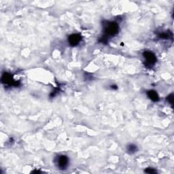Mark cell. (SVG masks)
I'll list each match as a JSON object with an SVG mask.
<instances>
[{"label":"cell","mask_w":174,"mask_h":174,"mask_svg":"<svg viewBox=\"0 0 174 174\" xmlns=\"http://www.w3.org/2000/svg\"><path fill=\"white\" fill-rule=\"evenodd\" d=\"M104 29L107 35L108 36H114L116 35L119 30V25L115 22H108L105 26H104Z\"/></svg>","instance_id":"6da1fadb"},{"label":"cell","mask_w":174,"mask_h":174,"mask_svg":"<svg viewBox=\"0 0 174 174\" xmlns=\"http://www.w3.org/2000/svg\"><path fill=\"white\" fill-rule=\"evenodd\" d=\"M143 55L145 58V65L147 67L153 66L157 62V57L154 53L150 51H146L143 53Z\"/></svg>","instance_id":"7a4b0ae2"},{"label":"cell","mask_w":174,"mask_h":174,"mask_svg":"<svg viewBox=\"0 0 174 174\" xmlns=\"http://www.w3.org/2000/svg\"><path fill=\"white\" fill-rule=\"evenodd\" d=\"M56 163H57V167L59 168V169H65L69 163L68 158L65 155H61V156L58 157Z\"/></svg>","instance_id":"3957f363"},{"label":"cell","mask_w":174,"mask_h":174,"mask_svg":"<svg viewBox=\"0 0 174 174\" xmlns=\"http://www.w3.org/2000/svg\"><path fill=\"white\" fill-rule=\"evenodd\" d=\"M82 40V37L79 34H72L68 37L69 44L72 46H76L79 44Z\"/></svg>","instance_id":"277c9868"},{"label":"cell","mask_w":174,"mask_h":174,"mask_svg":"<svg viewBox=\"0 0 174 174\" xmlns=\"http://www.w3.org/2000/svg\"><path fill=\"white\" fill-rule=\"evenodd\" d=\"M2 82L5 83V84H6L11 85L15 83L14 80H13L12 78V76H11V75L8 73H4L3 75H2Z\"/></svg>","instance_id":"5b68a950"},{"label":"cell","mask_w":174,"mask_h":174,"mask_svg":"<svg viewBox=\"0 0 174 174\" xmlns=\"http://www.w3.org/2000/svg\"><path fill=\"white\" fill-rule=\"evenodd\" d=\"M147 95H148V97L152 101H158L159 100V95H158V93L156 91H154L153 90H148V93H147Z\"/></svg>","instance_id":"8992f818"},{"label":"cell","mask_w":174,"mask_h":174,"mask_svg":"<svg viewBox=\"0 0 174 174\" xmlns=\"http://www.w3.org/2000/svg\"><path fill=\"white\" fill-rule=\"evenodd\" d=\"M127 151L129 152V153H135V152L138 151L137 146L133 145V144H131V145L128 146L127 147Z\"/></svg>","instance_id":"52a82bcc"},{"label":"cell","mask_w":174,"mask_h":174,"mask_svg":"<svg viewBox=\"0 0 174 174\" xmlns=\"http://www.w3.org/2000/svg\"><path fill=\"white\" fill-rule=\"evenodd\" d=\"M145 172L148 173H156L157 171L153 168H146V169L145 170Z\"/></svg>","instance_id":"ba28073f"},{"label":"cell","mask_w":174,"mask_h":174,"mask_svg":"<svg viewBox=\"0 0 174 174\" xmlns=\"http://www.w3.org/2000/svg\"><path fill=\"white\" fill-rule=\"evenodd\" d=\"M167 100L171 104L173 103V94L170 95L169 97H167Z\"/></svg>","instance_id":"9c48e42d"}]
</instances>
